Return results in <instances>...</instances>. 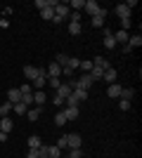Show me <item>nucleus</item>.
Wrapping results in <instances>:
<instances>
[{
  "mask_svg": "<svg viewBox=\"0 0 142 158\" xmlns=\"http://www.w3.org/2000/svg\"><path fill=\"white\" fill-rule=\"evenodd\" d=\"M69 14H71V10H69L67 2H57V5H54V17H59V19H67Z\"/></svg>",
  "mask_w": 142,
  "mask_h": 158,
  "instance_id": "nucleus-1",
  "label": "nucleus"
},
{
  "mask_svg": "<svg viewBox=\"0 0 142 158\" xmlns=\"http://www.w3.org/2000/svg\"><path fill=\"white\" fill-rule=\"evenodd\" d=\"M47 78H59L62 76V66L57 64V61H52V64H47V71H45Z\"/></svg>",
  "mask_w": 142,
  "mask_h": 158,
  "instance_id": "nucleus-2",
  "label": "nucleus"
},
{
  "mask_svg": "<svg viewBox=\"0 0 142 158\" xmlns=\"http://www.w3.org/2000/svg\"><path fill=\"white\" fill-rule=\"evenodd\" d=\"M41 73H43V69H38V66H26V69H24V76H26L31 83H33V80L38 78Z\"/></svg>",
  "mask_w": 142,
  "mask_h": 158,
  "instance_id": "nucleus-3",
  "label": "nucleus"
},
{
  "mask_svg": "<svg viewBox=\"0 0 142 158\" xmlns=\"http://www.w3.org/2000/svg\"><path fill=\"white\" fill-rule=\"evenodd\" d=\"M104 47H107V50H114V47H116L114 31H111V28H104Z\"/></svg>",
  "mask_w": 142,
  "mask_h": 158,
  "instance_id": "nucleus-4",
  "label": "nucleus"
},
{
  "mask_svg": "<svg viewBox=\"0 0 142 158\" xmlns=\"http://www.w3.org/2000/svg\"><path fill=\"white\" fill-rule=\"evenodd\" d=\"M104 19H107V10H104V7H102L100 12H97V14H95V17H93V26H95V28H100V26H104Z\"/></svg>",
  "mask_w": 142,
  "mask_h": 158,
  "instance_id": "nucleus-5",
  "label": "nucleus"
},
{
  "mask_svg": "<svg viewBox=\"0 0 142 158\" xmlns=\"http://www.w3.org/2000/svg\"><path fill=\"white\" fill-rule=\"evenodd\" d=\"M67 144H69V149H81V144H83L81 135H67Z\"/></svg>",
  "mask_w": 142,
  "mask_h": 158,
  "instance_id": "nucleus-6",
  "label": "nucleus"
},
{
  "mask_svg": "<svg viewBox=\"0 0 142 158\" xmlns=\"http://www.w3.org/2000/svg\"><path fill=\"white\" fill-rule=\"evenodd\" d=\"M83 10H85V12H88V14H90V17H95V14L100 12L102 7H100V5H97V2H95V0H85V7H83Z\"/></svg>",
  "mask_w": 142,
  "mask_h": 158,
  "instance_id": "nucleus-7",
  "label": "nucleus"
},
{
  "mask_svg": "<svg viewBox=\"0 0 142 158\" xmlns=\"http://www.w3.org/2000/svg\"><path fill=\"white\" fill-rule=\"evenodd\" d=\"M62 111H64L67 120H76V118H78V106H64Z\"/></svg>",
  "mask_w": 142,
  "mask_h": 158,
  "instance_id": "nucleus-8",
  "label": "nucleus"
},
{
  "mask_svg": "<svg viewBox=\"0 0 142 158\" xmlns=\"http://www.w3.org/2000/svg\"><path fill=\"white\" fill-rule=\"evenodd\" d=\"M121 90H123V87L118 85V83H111V85L107 87V94H109L111 99H116V97H121Z\"/></svg>",
  "mask_w": 142,
  "mask_h": 158,
  "instance_id": "nucleus-9",
  "label": "nucleus"
},
{
  "mask_svg": "<svg viewBox=\"0 0 142 158\" xmlns=\"http://www.w3.org/2000/svg\"><path fill=\"white\" fill-rule=\"evenodd\" d=\"M130 12H133V10H128L126 5H116V17H121V19H130Z\"/></svg>",
  "mask_w": 142,
  "mask_h": 158,
  "instance_id": "nucleus-10",
  "label": "nucleus"
},
{
  "mask_svg": "<svg viewBox=\"0 0 142 158\" xmlns=\"http://www.w3.org/2000/svg\"><path fill=\"white\" fill-rule=\"evenodd\" d=\"M26 118L31 120V123H36V120L41 118V106H33V109H28V111H26Z\"/></svg>",
  "mask_w": 142,
  "mask_h": 158,
  "instance_id": "nucleus-11",
  "label": "nucleus"
},
{
  "mask_svg": "<svg viewBox=\"0 0 142 158\" xmlns=\"http://www.w3.org/2000/svg\"><path fill=\"white\" fill-rule=\"evenodd\" d=\"M128 31H121V28H118V31H114V40H116V45H118V43H128Z\"/></svg>",
  "mask_w": 142,
  "mask_h": 158,
  "instance_id": "nucleus-12",
  "label": "nucleus"
},
{
  "mask_svg": "<svg viewBox=\"0 0 142 158\" xmlns=\"http://www.w3.org/2000/svg\"><path fill=\"white\" fill-rule=\"evenodd\" d=\"M45 83H47V76H45V71H43L41 76H38V78L31 83V87H36V90H43V85H45Z\"/></svg>",
  "mask_w": 142,
  "mask_h": 158,
  "instance_id": "nucleus-13",
  "label": "nucleus"
},
{
  "mask_svg": "<svg viewBox=\"0 0 142 158\" xmlns=\"http://www.w3.org/2000/svg\"><path fill=\"white\" fill-rule=\"evenodd\" d=\"M93 66H100L102 71H107V69H111V64H109V61L104 59V57H95V59H93Z\"/></svg>",
  "mask_w": 142,
  "mask_h": 158,
  "instance_id": "nucleus-14",
  "label": "nucleus"
},
{
  "mask_svg": "<svg viewBox=\"0 0 142 158\" xmlns=\"http://www.w3.org/2000/svg\"><path fill=\"white\" fill-rule=\"evenodd\" d=\"M71 92H74V87L69 85V83H62V85H59V90H57V94H62L64 99H67V97H69Z\"/></svg>",
  "mask_w": 142,
  "mask_h": 158,
  "instance_id": "nucleus-15",
  "label": "nucleus"
},
{
  "mask_svg": "<svg viewBox=\"0 0 142 158\" xmlns=\"http://www.w3.org/2000/svg\"><path fill=\"white\" fill-rule=\"evenodd\" d=\"M140 45H142V35H140V33L128 38V47H130V50H135V47H140Z\"/></svg>",
  "mask_w": 142,
  "mask_h": 158,
  "instance_id": "nucleus-16",
  "label": "nucleus"
},
{
  "mask_svg": "<svg viewBox=\"0 0 142 158\" xmlns=\"http://www.w3.org/2000/svg\"><path fill=\"white\" fill-rule=\"evenodd\" d=\"M67 5H69V10H74V12H81L83 7H85V0H71Z\"/></svg>",
  "mask_w": 142,
  "mask_h": 158,
  "instance_id": "nucleus-17",
  "label": "nucleus"
},
{
  "mask_svg": "<svg viewBox=\"0 0 142 158\" xmlns=\"http://www.w3.org/2000/svg\"><path fill=\"white\" fill-rule=\"evenodd\" d=\"M102 78H104L109 85H111V83H116V71H114V69H107V71L102 73Z\"/></svg>",
  "mask_w": 142,
  "mask_h": 158,
  "instance_id": "nucleus-18",
  "label": "nucleus"
},
{
  "mask_svg": "<svg viewBox=\"0 0 142 158\" xmlns=\"http://www.w3.org/2000/svg\"><path fill=\"white\" fill-rule=\"evenodd\" d=\"M41 17H43V19H47V21H52L54 19V7H43Z\"/></svg>",
  "mask_w": 142,
  "mask_h": 158,
  "instance_id": "nucleus-19",
  "label": "nucleus"
},
{
  "mask_svg": "<svg viewBox=\"0 0 142 158\" xmlns=\"http://www.w3.org/2000/svg\"><path fill=\"white\" fill-rule=\"evenodd\" d=\"M7 102H12V104L21 102V92L19 90H10V92H7Z\"/></svg>",
  "mask_w": 142,
  "mask_h": 158,
  "instance_id": "nucleus-20",
  "label": "nucleus"
},
{
  "mask_svg": "<svg viewBox=\"0 0 142 158\" xmlns=\"http://www.w3.org/2000/svg\"><path fill=\"white\" fill-rule=\"evenodd\" d=\"M43 102H47V99H45V92H43V90H36V92H33V104L43 106Z\"/></svg>",
  "mask_w": 142,
  "mask_h": 158,
  "instance_id": "nucleus-21",
  "label": "nucleus"
},
{
  "mask_svg": "<svg viewBox=\"0 0 142 158\" xmlns=\"http://www.w3.org/2000/svg\"><path fill=\"white\" fill-rule=\"evenodd\" d=\"M12 102H5V104H0V118H7V113L12 111Z\"/></svg>",
  "mask_w": 142,
  "mask_h": 158,
  "instance_id": "nucleus-22",
  "label": "nucleus"
},
{
  "mask_svg": "<svg viewBox=\"0 0 142 158\" xmlns=\"http://www.w3.org/2000/svg\"><path fill=\"white\" fill-rule=\"evenodd\" d=\"M10 130H12V120H10V118H2V120H0V132L10 135Z\"/></svg>",
  "mask_w": 142,
  "mask_h": 158,
  "instance_id": "nucleus-23",
  "label": "nucleus"
},
{
  "mask_svg": "<svg viewBox=\"0 0 142 158\" xmlns=\"http://www.w3.org/2000/svg\"><path fill=\"white\" fill-rule=\"evenodd\" d=\"M12 111H14V113H19V116H24V113L28 111V106L24 104V102H17V104L12 106Z\"/></svg>",
  "mask_w": 142,
  "mask_h": 158,
  "instance_id": "nucleus-24",
  "label": "nucleus"
},
{
  "mask_svg": "<svg viewBox=\"0 0 142 158\" xmlns=\"http://www.w3.org/2000/svg\"><path fill=\"white\" fill-rule=\"evenodd\" d=\"M69 33L71 35H81V24L78 21H69Z\"/></svg>",
  "mask_w": 142,
  "mask_h": 158,
  "instance_id": "nucleus-25",
  "label": "nucleus"
},
{
  "mask_svg": "<svg viewBox=\"0 0 142 158\" xmlns=\"http://www.w3.org/2000/svg\"><path fill=\"white\" fill-rule=\"evenodd\" d=\"M41 146H43L41 137H36V135H33V137H28V149H41Z\"/></svg>",
  "mask_w": 142,
  "mask_h": 158,
  "instance_id": "nucleus-26",
  "label": "nucleus"
},
{
  "mask_svg": "<svg viewBox=\"0 0 142 158\" xmlns=\"http://www.w3.org/2000/svg\"><path fill=\"white\" fill-rule=\"evenodd\" d=\"M81 66V59L78 57H69V61H67V69H71V71H76Z\"/></svg>",
  "mask_w": 142,
  "mask_h": 158,
  "instance_id": "nucleus-27",
  "label": "nucleus"
},
{
  "mask_svg": "<svg viewBox=\"0 0 142 158\" xmlns=\"http://www.w3.org/2000/svg\"><path fill=\"white\" fill-rule=\"evenodd\" d=\"M78 69L85 71V73H90V71H93V61H90V59H81V66H78Z\"/></svg>",
  "mask_w": 142,
  "mask_h": 158,
  "instance_id": "nucleus-28",
  "label": "nucleus"
},
{
  "mask_svg": "<svg viewBox=\"0 0 142 158\" xmlns=\"http://www.w3.org/2000/svg\"><path fill=\"white\" fill-rule=\"evenodd\" d=\"M64 123H69V120H67V116H64V111H59V113H57V116H54V125H64Z\"/></svg>",
  "mask_w": 142,
  "mask_h": 158,
  "instance_id": "nucleus-29",
  "label": "nucleus"
},
{
  "mask_svg": "<svg viewBox=\"0 0 142 158\" xmlns=\"http://www.w3.org/2000/svg\"><path fill=\"white\" fill-rule=\"evenodd\" d=\"M47 156L50 158H62V151L57 149V146H47Z\"/></svg>",
  "mask_w": 142,
  "mask_h": 158,
  "instance_id": "nucleus-30",
  "label": "nucleus"
},
{
  "mask_svg": "<svg viewBox=\"0 0 142 158\" xmlns=\"http://www.w3.org/2000/svg\"><path fill=\"white\" fill-rule=\"evenodd\" d=\"M102 73H104V71H102L100 66H93V71H90V76H93V80H100V78H102Z\"/></svg>",
  "mask_w": 142,
  "mask_h": 158,
  "instance_id": "nucleus-31",
  "label": "nucleus"
},
{
  "mask_svg": "<svg viewBox=\"0 0 142 158\" xmlns=\"http://www.w3.org/2000/svg\"><path fill=\"white\" fill-rule=\"evenodd\" d=\"M133 94H135V92H133V87H123V90H121V99H133Z\"/></svg>",
  "mask_w": 142,
  "mask_h": 158,
  "instance_id": "nucleus-32",
  "label": "nucleus"
},
{
  "mask_svg": "<svg viewBox=\"0 0 142 158\" xmlns=\"http://www.w3.org/2000/svg\"><path fill=\"white\" fill-rule=\"evenodd\" d=\"M130 102H133V99H121V102H118V109H121V111H130Z\"/></svg>",
  "mask_w": 142,
  "mask_h": 158,
  "instance_id": "nucleus-33",
  "label": "nucleus"
},
{
  "mask_svg": "<svg viewBox=\"0 0 142 158\" xmlns=\"http://www.w3.org/2000/svg\"><path fill=\"white\" fill-rule=\"evenodd\" d=\"M54 146H57L59 151H64V149H69V144H67V135H64V137H62V139H57V144H54Z\"/></svg>",
  "mask_w": 142,
  "mask_h": 158,
  "instance_id": "nucleus-34",
  "label": "nucleus"
},
{
  "mask_svg": "<svg viewBox=\"0 0 142 158\" xmlns=\"http://www.w3.org/2000/svg\"><path fill=\"white\" fill-rule=\"evenodd\" d=\"M19 92H21V94H33V87H31V83H24V85L19 87Z\"/></svg>",
  "mask_w": 142,
  "mask_h": 158,
  "instance_id": "nucleus-35",
  "label": "nucleus"
},
{
  "mask_svg": "<svg viewBox=\"0 0 142 158\" xmlns=\"http://www.w3.org/2000/svg\"><path fill=\"white\" fill-rule=\"evenodd\" d=\"M67 61H69V54H64V52H62V54H57V64H59L62 69L67 66Z\"/></svg>",
  "mask_w": 142,
  "mask_h": 158,
  "instance_id": "nucleus-36",
  "label": "nucleus"
},
{
  "mask_svg": "<svg viewBox=\"0 0 142 158\" xmlns=\"http://www.w3.org/2000/svg\"><path fill=\"white\" fill-rule=\"evenodd\" d=\"M47 85H50V87H54V90H59L62 78H47Z\"/></svg>",
  "mask_w": 142,
  "mask_h": 158,
  "instance_id": "nucleus-37",
  "label": "nucleus"
},
{
  "mask_svg": "<svg viewBox=\"0 0 142 158\" xmlns=\"http://www.w3.org/2000/svg\"><path fill=\"white\" fill-rule=\"evenodd\" d=\"M74 94H76L78 99H81V102H85V99H88V90H78V87H76V90H74Z\"/></svg>",
  "mask_w": 142,
  "mask_h": 158,
  "instance_id": "nucleus-38",
  "label": "nucleus"
},
{
  "mask_svg": "<svg viewBox=\"0 0 142 158\" xmlns=\"http://www.w3.org/2000/svg\"><path fill=\"white\" fill-rule=\"evenodd\" d=\"M64 102H67V99L62 97V94H54V99H52V104H54V106H64Z\"/></svg>",
  "mask_w": 142,
  "mask_h": 158,
  "instance_id": "nucleus-39",
  "label": "nucleus"
},
{
  "mask_svg": "<svg viewBox=\"0 0 142 158\" xmlns=\"http://www.w3.org/2000/svg\"><path fill=\"white\" fill-rule=\"evenodd\" d=\"M69 158H83L81 149H69Z\"/></svg>",
  "mask_w": 142,
  "mask_h": 158,
  "instance_id": "nucleus-40",
  "label": "nucleus"
},
{
  "mask_svg": "<svg viewBox=\"0 0 142 158\" xmlns=\"http://www.w3.org/2000/svg\"><path fill=\"white\" fill-rule=\"evenodd\" d=\"M38 158H50V156H47V146H45V144L38 149Z\"/></svg>",
  "mask_w": 142,
  "mask_h": 158,
  "instance_id": "nucleus-41",
  "label": "nucleus"
},
{
  "mask_svg": "<svg viewBox=\"0 0 142 158\" xmlns=\"http://www.w3.org/2000/svg\"><path fill=\"white\" fill-rule=\"evenodd\" d=\"M130 28V19H121V31H128Z\"/></svg>",
  "mask_w": 142,
  "mask_h": 158,
  "instance_id": "nucleus-42",
  "label": "nucleus"
},
{
  "mask_svg": "<svg viewBox=\"0 0 142 158\" xmlns=\"http://www.w3.org/2000/svg\"><path fill=\"white\" fill-rule=\"evenodd\" d=\"M26 158H38V149H28Z\"/></svg>",
  "mask_w": 142,
  "mask_h": 158,
  "instance_id": "nucleus-43",
  "label": "nucleus"
},
{
  "mask_svg": "<svg viewBox=\"0 0 142 158\" xmlns=\"http://www.w3.org/2000/svg\"><path fill=\"white\" fill-rule=\"evenodd\" d=\"M62 73H64V76H67V78H71V76H74V71H71V69H67V66H64V69H62Z\"/></svg>",
  "mask_w": 142,
  "mask_h": 158,
  "instance_id": "nucleus-44",
  "label": "nucleus"
},
{
  "mask_svg": "<svg viewBox=\"0 0 142 158\" xmlns=\"http://www.w3.org/2000/svg\"><path fill=\"white\" fill-rule=\"evenodd\" d=\"M5 139H7V135H5V132H0V142H5Z\"/></svg>",
  "mask_w": 142,
  "mask_h": 158,
  "instance_id": "nucleus-45",
  "label": "nucleus"
}]
</instances>
